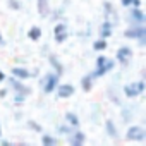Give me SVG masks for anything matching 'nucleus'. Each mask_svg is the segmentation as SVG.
<instances>
[{
  "instance_id": "15",
  "label": "nucleus",
  "mask_w": 146,
  "mask_h": 146,
  "mask_svg": "<svg viewBox=\"0 0 146 146\" xmlns=\"http://www.w3.org/2000/svg\"><path fill=\"white\" fill-rule=\"evenodd\" d=\"M107 40L105 38H102V40H96L95 43H93V48L96 50V52H102V50H107Z\"/></svg>"
},
{
  "instance_id": "19",
  "label": "nucleus",
  "mask_w": 146,
  "mask_h": 146,
  "mask_svg": "<svg viewBox=\"0 0 146 146\" xmlns=\"http://www.w3.org/2000/svg\"><path fill=\"white\" fill-rule=\"evenodd\" d=\"M81 83H83V88H84V91H90V90H91V83H93V78L88 74V76H84V78H83V81H81Z\"/></svg>"
},
{
  "instance_id": "26",
  "label": "nucleus",
  "mask_w": 146,
  "mask_h": 146,
  "mask_svg": "<svg viewBox=\"0 0 146 146\" xmlns=\"http://www.w3.org/2000/svg\"><path fill=\"white\" fill-rule=\"evenodd\" d=\"M4 79H5V74H4V72H2V70H0V83H2Z\"/></svg>"
},
{
  "instance_id": "17",
  "label": "nucleus",
  "mask_w": 146,
  "mask_h": 146,
  "mask_svg": "<svg viewBox=\"0 0 146 146\" xmlns=\"http://www.w3.org/2000/svg\"><path fill=\"white\" fill-rule=\"evenodd\" d=\"M50 62H52V65H53V67L57 69V74L60 76V74H62V70H64V69H62V65H60V62H58V58H57L55 55H50Z\"/></svg>"
},
{
  "instance_id": "8",
  "label": "nucleus",
  "mask_w": 146,
  "mask_h": 146,
  "mask_svg": "<svg viewBox=\"0 0 146 146\" xmlns=\"http://www.w3.org/2000/svg\"><path fill=\"white\" fill-rule=\"evenodd\" d=\"M12 74L19 79V81H24V79H28L31 74H29V70L28 69H24V67H14L12 69Z\"/></svg>"
},
{
  "instance_id": "24",
  "label": "nucleus",
  "mask_w": 146,
  "mask_h": 146,
  "mask_svg": "<svg viewBox=\"0 0 146 146\" xmlns=\"http://www.w3.org/2000/svg\"><path fill=\"white\" fill-rule=\"evenodd\" d=\"M58 131H60L62 134H70V131H69L67 127H64V125H60V127H58Z\"/></svg>"
},
{
  "instance_id": "28",
  "label": "nucleus",
  "mask_w": 146,
  "mask_h": 146,
  "mask_svg": "<svg viewBox=\"0 0 146 146\" xmlns=\"http://www.w3.org/2000/svg\"><path fill=\"white\" fill-rule=\"evenodd\" d=\"M0 136H2V127H0Z\"/></svg>"
},
{
  "instance_id": "10",
  "label": "nucleus",
  "mask_w": 146,
  "mask_h": 146,
  "mask_svg": "<svg viewBox=\"0 0 146 146\" xmlns=\"http://www.w3.org/2000/svg\"><path fill=\"white\" fill-rule=\"evenodd\" d=\"M131 19L136 21L139 26L144 23V16H143V12L139 11V7H132V9H131Z\"/></svg>"
},
{
  "instance_id": "22",
  "label": "nucleus",
  "mask_w": 146,
  "mask_h": 146,
  "mask_svg": "<svg viewBox=\"0 0 146 146\" xmlns=\"http://www.w3.org/2000/svg\"><path fill=\"white\" fill-rule=\"evenodd\" d=\"M107 129H108V134H110L112 137H115V136H117V132H115V127H113V124H112L110 120L107 122Z\"/></svg>"
},
{
  "instance_id": "9",
  "label": "nucleus",
  "mask_w": 146,
  "mask_h": 146,
  "mask_svg": "<svg viewBox=\"0 0 146 146\" xmlns=\"http://www.w3.org/2000/svg\"><path fill=\"white\" fill-rule=\"evenodd\" d=\"M70 144L72 146H81L84 143V134L81 131H76V132H70Z\"/></svg>"
},
{
  "instance_id": "6",
  "label": "nucleus",
  "mask_w": 146,
  "mask_h": 146,
  "mask_svg": "<svg viewBox=\"0 0 146 146\" xmlns=\"http://www.w3.org/2000/svg\"><path fill=\"white\" fill-rule=\"evenodd\" d=\"M57 83H58V74H48L46 76V81H45V93H52L55 88H57Z\"/></svg>"
},
{
  "instance_id": "16",
  "label": "nucleus",
  "mask_w": 146,
  "mask_h": 146,
  "mask_svg": "<svg viewBox=\"0 0 146 146\" xmlns=\"http://www.w3.org/2000/svg\"><path fill=\"white\" fill-rule=\"evenodd\" d=\"M38 12L41 16H46V12H48V2L46 0H38Z\"/></svg>"
},
{
  "instance_id": "3",
  "label": "nucleus",
  "mask_w": 146,
  "mask_h": 146,
  "mask_svg": "<svg viewBox=\"0 0 146 146\" xmlns=\"http://www.w3.org/2000/svg\"><path fill=\"white\" fill-rule=\"evenodd\" d=\"M125 137H127L129 141H144V137H146V131H144L143 127H139V125H132V127L127 129Z\"/></svg>"
},
{
  "instance_id": "14",
  "label": "nucleus",
  "mask_w": 146,
  "mask_h": 146,
  "mask_svg": "<svg viewBox=\"0 0 146 146\" xmlns=\"http://www.w3.org/2000/svg\"><path fill=\"white\" fill-rule=\"evenodd\" d=\"M110 35H112V24H110V23H105V24L102 26V29H100V36L107 40Z\"/></svg>"
},
{
  "instance_id": "25",
  "label": "nucleus",
  "mask_w": 146,
  "mask_h": 146,
  "mask_svg": "<svg viewBox=\"0 0 146 146\" xmlns=\"http://www.w3.org/2000/svg\"><path fill=\"white\" fill-rule=\"evenodd\" d=\"M29 127H33V129H36V131H40V132H41V127H40L38 124H35V122H29Z\"/></svg>"
},
{
  "instance_id": "27",
  "label": "nucleus",
  "mask_w": 146,
  "mask_h": 146,
  "mask_svg": "<svg viewBox=\"0 0 146 146\" xmlns=\"http://www.w3.org/2000/svg\"><path fill=\"white\" fill-rule=\"evenodd\" d=\"M0 43H4V38H2V35H0Z\"/></svg>"
},
{
  "instance_id": "12",
  "label": "nucleus",
  "mask_w": 146,
  "mask_h": 146,
  "mask_svg": "<svg viewBox=\"0 0 146 146\" xmlns=\"http://www.w3.org/2000/svg\"><path fill=\"white\" fill-rule=\"evenodd\" d=\"M132 55V50L131 48H127V46H122L119 52H117V58L120 60V62H127V58Z\"/></svg>"
},
{
  "instance_id": "1",
  "label": "nucleus",
  "mask_w": 146,
  "mask_h": 146,
  "mask_svg": "<svg viewBox=\"0 0 146 146\" xmlns=\"http://www.w3.org/2000/svg\"><path fill=\"white\" fill-rule=\"evenodd\" d=\"M112 67H113V60H110V58H107V57H98L96 58V70L93 72V74H90L93 79L95 78H100V76H105L108 70H112Z\"/></svg>"
},
{
  "instance_id": "23",
  "label": "nucleus",
  "mask_w": 146,
  "mask_h": 146,
  "mask_svg": "<svg viewBox=\"0 0 146 146\" xmlns=\"http://www.w3.org/2000/svg\"><path fill=\"white\" fill-rule=\"evenodd\" d=\"M11 5H12V9H14V11H17V9H19V2H17V0H11Z\"/></svg>"
},
{
  "instance_id": "18",
  "label": "nucleus",
  "mask_w": 146,
  "mask_h": 146,
  "mask_svg": "<svg viewBox=\"0 0 146 146\" xmlns=\"http://www.w3.org/2000/svg\"><path fill=\"white\" fill-rule=\"evenodd\" d=\"M11 84H12V86H14V88H16V90H17V93H23V95H26V93H28V91H29V90H28V88H24V86H23V84H21V83H17V81H16V79H11Z\"/></svg>"
},
{
  "instance_id": "11",
  "label": "nucleus",
  "mask_w": 146,
  "mask_h": 146,
  "mask_svg": "<svg viewBox=\"0 0 146 146\" xmlns=\"http://www.w3.org/2000/svg\"><path fill=\"white\" fill-rule=\"evenodd\" d=\"M28 38H29L31 41H38V40L41 38V28H40V26H31L29 31H28Z\"/></svg>"
},
{
  "instance_id": "5",
  "label": "nucleus",
  "mask_w": 146,
  "mask_h": 146,
  "mask_svg": "<svg viewBox=\"0 0 146 146\" xmlns=\"http://www.w3.org/2000/svg\"><path fill=\"white\" fill-rule=\"evenodd\" d=\"M53 33H55V41H57V43H64L65 38H67V26H65L64 23H58V24L55 26Z\"/></svg>"
},
{
  "instance_id": "20",
  "label": "nucleus",
  "mask_w": 146,
  "mask_h": 146,
  "mask_svg": "<svg viewBox=\"0 0 146 146\" xmlns=\"http://www.w3.org/2000/svg\"><path fill=\"white\" fill-rule=\"evenodd\" d=\"M41 143H43L45 146H53V144H55V139H53L52 136H48V134H45V136L41 137Z\"/></svg>"
},
{
  "instance_id": "7",
  "label": "nucleus",
  "mask_w": 146,
  "mask_h": 146,
  "mask_svg": "<svg viewBox=\"0 0 146 146\" xmlns=\"http://www.w3.org/2000/svg\"><path fill=\"white\" fill-rule=\"evenodd\" d=\"M74 91H76V90H74V86H72V84H60L57 95H58L60 98H69V96L74 95Z\"/></svg>"
},
{
  "instance_id": "4",
  "label": "nucleus",
  "mask_w": 146,
  "mask_h": 146,
  "mask_svg": "<svg viewBox=\"0 0 146 146\" xmlns=\"http://www.w3.org/2000/svg\"><path fill=\"white\" fill-rule=\"evenodd\" d=\"M125 36L127 38H137L141 43H144V36H146V31L143 26H137V28H132V29H127L125 31Z\"/></svg>"
},
{
  "instance_id": "2",
  "label": "nucleus",
  "mask_w": 146,
  "mask_h": 146,
  "mask_svg": "<svg viewBox=\"0 0 146 146\" xmlns=\"http://www.w3.org/2000/svg\"><path fill=\"white\" fill-rule=\"evenodd\" d=\"M143 91H144V83H143V81H134V83L124 86V93H125V96H129V98L139 96Z\"/></svg>"
},
{
  "instance_id": "21",
  "label": "nucleus",
  "mask_w": 146,
  "mask_h": 146,
  "mask_svg": "<svg viewBox=\"0 0 146 146\" xmlns=\"http://www.w3.org/2000/svg\"><path fill=\"white\" fill-rule=\"evenodd\" d=\"M122 5H125V7H139L141 2L139 0H122Z\"/></svg>"
},
{
  "instance_id": "13",
  "label": "nucleus",
  "mask_w": 146,
  "mask_h": 146,
  "mask_svg": "<svg viewBox=\"0 0 146 146\" xmlns=\"http://www.w3.org/2000/svg\"><path fill=\"white\" fill-rule=\"evenodd\" d=\"M65 120L70 124V125H74V127H79V119L76 113H72V112H67L65 113Z\"/></svg>"
}]
</instances>
